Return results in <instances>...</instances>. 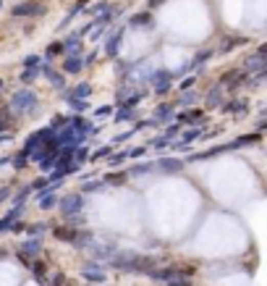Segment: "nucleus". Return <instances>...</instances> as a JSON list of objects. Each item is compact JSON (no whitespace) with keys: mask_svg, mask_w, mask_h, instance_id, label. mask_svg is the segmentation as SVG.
Listing matches in <instances>:
<instances>
[{"mask_svg":"<svg viewBox=\"0 0 267 286\" xmlns=\"http://www.w3.org/2000/svg\"><path fill=\"white\" fill-rule=\"evenodd\" d=\"M11 111H13L16 116H24V113H34V111H39L37 95H34L32 90H18V92H13V97H11Z\"/></svg>","mask_w":267,"mask_h":286,"instance_id":"obj_1","label":"nucleus"},{"mask_svg":"<svg viewBox=\"0 0 267 286\" xmlns=\"http://www.w3.org/2000/svg\"><path fill=\"white\" fill-rule=\"evenodd\" d=\"M58 205H60L63 215H79V213H81V208H84V197H81L79 192H74V194H65Z\"/></svg>","mask_w":267,"mask_h":286,"instance_id":"obj_2","label":"nucleus"},{"mask_svg":"<svg viewBox=\"0 0 267 286\" xmlns=\"http://www.w3.org/2000/svg\"><path fill=\"white\" fill-rule=\"evenodd\" d=\"M259 71H264V48H259L247 63H243V74H259Z\"/></svg>","mask_w":267,"mask_h":286,"instance_id":"obj_3","label":"nucleus"},{"mask_svg":"<svg viewBox=\"0 0 267 286\" xmlns=\"http://www.w3.org/2000/svg\"><path fill=\"white\" fill-rule=\"evenodd\" d=\"M39 252H42V241H39V236H29L24 244H21V257H24V260L39 257Z\"/></svg>","mask_w":267,"mask_h":286,"instance_id":"obj_4","label":"nucleus"},{"mask_svg":"<svg viewBox=\"0 0 267 286\" xmlns=\"http://www.w3.org/2000/svg\"><path fill=\"white\" fill-rule=\"evenodd\" d=\"M69 126H71V129L76 131V134H79L81 139H86L89 134H92V131H97V129H95L92 124H89L86 118H81V116H74V118H69Z\"/></svg>","mask_w":267,"mask_h":286,"instance_id":"obj_5","label":"nucleus"},{"mask_svg":"<svg viewBox=\"0 0 267 286\" xmlns=\"http://www.w3.org/2000/svg\"><path fill=\"white\" fill-rule=\"evenodd\" d=\"M170 79H173L170 71H158V74H152V87H154V92H158V95L168 92V90H170Z\"/></svg>","mask_w":267,"mask_h":286,"instance_id":"obj_6","label":"nucleus"},{"mask_svg":"<svg viewBox=\"0 0 267 286\" xmlns=\"http://www.w3.org/2000/svg\"><path fill=\"white\" fill-rule=\"evenodd\" d=\"M76 234H79V229H74V226H55V229H53V236H55L58 241H69V244H74Z\"/></svg>","mask_w":267,"mask_h":286,"instance_id":"obj_7","label":"nucleus"},{"mask_svg":"<svg viewBox=\"0 0 267 286\" xmlns=\"http://www.w3.org/2000/svg\"><path fill=\"white\" fill-rule=\"evenodd\" d=\"M13 18H21V16H34V13H44V8L42 6H37V3H24V6H13Z\"/></svg>","mask_w":267,"mask_h":286,"instance_id":"obj_8","label":"nucleus"},{"mask_svg":"<svg viewBox=\"0 0 267 286\" xmlns=\"http://www.w3.org/2000/svg\"><path fill=\"white\" fill-rule=\"evenodd\" d=\"M39 74H48V76H50V84L55 87V90H65V76H63V74H55L50 63H44L42 69H39Z\"/></svg>","mask_w":267,"mask_h":286,"instance_id":"obj_9","label":"nucleus"},{"mask_svg":"<svg viewBox=\"0 0 267 286\" xmlns=\"http://www.w3.org/2000/svg\"><path fill=\"white\" fill-rule=\"evenodd\" d=\"M81 278L92 281V283H102L105 281V271H102V265H86L81 271Z\"/></svg>","mask_w":267,"mask_h":286,"instance_id":"obj_10","label":"nucleus"},{"mask_svg":"<svg viewBox=\"0 0 267 286\" xmlns=\"http://www.w3.org/2000/svg\"><path fill=\"white\" fill-rule=\"evenodd\" d=\"M152 166H158V168L165 171V173H175V171L184 168V160H178V158H160L158 163H152Z\"/></svg>","mask_w":267,"mask_h":286,"instance_id":"obj_11","label":"nucleus"},{"mask_svg":"<svg viewBox=\"0 0 267 286\" xmlns=\"http://www.w3.org/2000/svg\"><path fill=\"white\" fill-rule=\"evenodd\" d=\"M173 118V108L170 105H158L154 108V116L149 118V126H160V121H168Z\"/></svg>","mask_w":267,"mask_h":286,"instance_id":"obj_12","label":"nucleus"},{"mask_svg":"<svg viewBox=\"0 0 267 286\" xmlns=\"http://www.w3.org/2000/svg\"><path fill=\"white\" fill-rule=\"evenodd\" d=\"M81 69H84V58L81 55H69L63 60V71L65 74H79Z\"/></svg>","mask_w":267,"mask_h":286,"instance_id":"obj_13","label":"nucleus"},{"mask_svg":"<svg viewBox=\"0 0 267 286\" xmlns=\"http://www.w3.org/2000/svg\"><path fill=\"white\" fill-rule=\"evenodd\" d=\"M247 37H222V42H220V53H231L233 48H238V45H247Z\"/></svg>","mask_w":267,"mask_h":286,"instance_id":"obj_14","label":"nucleus"},{"mask_svg":"<svg viewBox=\"0 0 267 286\" xmlns=\"http://www.w3.org/2000/svg\"><path fill=\"white\" fill-rule=\"evenodd\" d=\"M205 113L202 111H184V113H178L175 124H196V121H202Z\"/></svg>","mask_w":267,"mask_h":286,"instance_id":"obj_15","label":"nucleus"},{"mask_svg":"<svg viewBox=\"0 0 267 286\" xmlns=\"http://www.w3.org/2000/svg\"><path fill=\"white\" fill-rule=\"evenodd\" d=\"M29 271H32V276H34L37 281H44V273H48V265H44L42 260H37V257H34V260L29 262Z\"/></svg>","mask_w":267,"mask_h":286,"instance_id":"obj_16","label":"nucleus"},{"mask_svg":"<svg viewBox=\"0 0 267 286\" xmlns=\"http://www.w3.org/2000/svg\"><path fill=\"white\" fill-rule=\"evenodd\" d=\"M220 111L222 113H241V111H247V100H231L226 105H220Z\"/></svg>","mask_w":267,"mask_h":286,"instance_id":"obj_17","label":"nucleus"},{"mask_svg":"<svg viewBox=\"0 0 267 286\" xmlns=\"http://www.w3.org/2000/svg\"><path fill=\"white\" fill-rule=\"evenodd\" d=\"M65 95H71V97H79V100H86L89 95H92V84H76L74 90H69Z\"/></svg>","mask_w":267,"mask_h":286,"instance_id":"obj_18","label":"nucleus"},{"mask_svg":"<svg viewBox=\"0 0 267 286\" xmlns=\"http://www.w3.org/2000/svg\"><path fill=\"white\" fill-rule=\"evenodd\" d=\"M154 21H152V16L149 13H134L131 16V27H152Z\"/></svg>","mask_w":267,"mask_h":286,"instance_id":"obj_19","label":"nucleus"},{"mask_svg":"<svg viewBox=\"0 0 267 286\" xmlns=\"http://www.w3.org/2000/svg\"><path fill=\"white\" fill-rule=\"evenodd\" d=\"M254 142H262V134H249V137H238L236 142H231L233 145V150H238V147H247V145H254Z\"/></svg>","mask_w":267,"mask_h":286,"instance_id":"obj_20","label":"nucleus"},{"mask_svg":"<svg viewBox=\"0 0 267 286\" xmlns=\"http://www.w3.org/2000/svg\"><path fill=\"white\" fill-rule=\"evenodd\" d=\"M118 42H121V32H116L113 37L107 39V45H105V53H107L110 58H116V53H118Z\"/></svg>","mask_w":267,"mask_h":286,"instance_id":"obj_21","label":"nucleus"},{"mask_svg":"<svg viewBox=\"0 0 267 286\" xmlns=\"http://www.w3.org/2000/svg\"><path fill=\"white\" fill-rule=\"evenodd\" d=\"M222 90H226L222 84L212 87V90L207 92V103H210V105H220V100H222Z\"/></svg>","mask_w":267,"mask_h":286,"instance_id":"obj_22","label":"nucleus"},{"mask_svg":"<svg viewBox=\"0 0 267 286\" xmlns=\"http://www.w3.org/2000/svg\"><path fill=\"white\" fill-rule=\"evenodd\" d=\"M102 181H105V184H113V187H121V184L126 181V173H123V171H121V173H118V171H113V173H107Z\"/></svg>","mask_w":267,"mask_h":286,"instance_id":"obj_23","label":"nucleus"},{"mask_svg":"<svg viewBox=\"0 0 267 286\" xmlns=\"http://www.w3.org/2000/svg\"><path fill=\"white\" fill-rule=\"evenodd\" d=\"M29 192H32V184H24V187L18 189V194L13 197V205H24V200L29 197Z\"/></svg>","mask_w":267,"mask_h":286,"instance_id":"obj_24","label":"nucleus"},{"mask_svg":"<svg viewBox=\"0 0 267 286\" xmlns=\"http://www.w3.org/2000/svg\"><path fill=\"white\" fill-rule=\"evenodd\" d=\"M65 100H69V105L74 108V111H79V113L89 108V103H86V100H79V97H71V95H65Z\"/></svg>","mask_w":267,"mask_h":286,"instance_id":"obj_25","label":"nucleus"},{"mask_svg":"<svg viewBox=\"0 0 267 286\" xmlns=\"http://www.w3.org/2000/svg\"><path fill=\"white\" fill-rule=\"evenodd\" d=\"M65 126H69V118H65V116H53V121H50V129L53 131H60V129H65Z\"/></svg>","mask_w":267,"mask_h":286,"instance_id":"obj_26","label":"nucleus"},{"mask_svg":"<svg viewBox=\"0 0 267 286\" xmlns=\"http://www.w3.org/2000/svg\"><path fill=\"white\" fill-rule=\"evenodd\" d=\"M63 53V42H53V45H48V50H44V58H55V55H60Z\"/></svg>","mask_w":267,"mask_h":286,"instance_id":"obj_27","label":"nucleus"},{"mask_svg":"<svg viewBox=\"0 0 267 286\" xmlns=\"http://www.w3.org/2000/svg\"><path fill=\"white\" fill-rule=\"evenodd\" d=\"M110 155H113V145H107V147H102V150H95L89 158H92V160H100V158H110Z\"/></svg>","mask_w":267,"mask_h":286,"instance_id":"obj_28","label":"nucleus"},{"mask_svg":"<svg viewBox=\"0 0 267 286\" xmlns=\"http://www.w3.org/2000/svg\"><path fill=\"white\" fill-rule=\"evenodd\" d=\"M53 205H58V197H53V194H48V197H39V208H42V210H50Z\"/></svg>","mask_w":267,"mask_h":286,"instance_id":"obj_29","label":"nucleus"},{"mask_svg":"<svg viewBox=\"0 0 267 286\" xmlns=\"http://www.w3.org/2000/svg\"><path fill=\"white\" fill-rule=\"evenodd\" d=\"M37 76H39V69H27L24 74H21V81H24V84H32Z\"/></svg>","mask_w":267,"mask_h":286,"instance_id":"obj_30","label":"nucleus"},{"mask_svg":"<svg viewBox=\"0 0 267 286\" xmlns=\"http://www.w3.org/2000/svg\"><path fill=\"white\" fill-rule=\"evenodd\" d=\"M27 163H29V158L24 155V152H18V155L13 158V168H16V171H21V168H27Z\"/></svg>","mask_w":267,"mask_h":286,"instance_id":"obj_31","label":"nucleus"},{"mask_svg":"<svg viewBox=\"0 0 267 286\" xmlns=\"http://www.w3.org/2000/svg\"><path fill=\"white\" fill-rule=\"evenodd\" d=\"M39 60H42L39 55H27L24 58V69H39Z\"/></svg>","mask_w":267,"mask_h":286,"instance_id":"obj_32","label":"nucleus"},{"mask_svg":"<svg viewBox=\"0 0 267 286\" xmlns=\"http://www.w3.org/2000/svg\"><path fill=\"white\" fill-rule=\"evenodd\" d=\"M128 118H134V111L131 108H121V111L116 113V121L121 124V121H128Z\"/></svg>","mask_w":267,"mask_h":286,"instance_id":"obj_33","label":"nucleus"},{"mask_svg":"<svg viewBox=\"0 0 267 286\" xmlns=\"http://www.w3.org/2000/svg\"><path fill=\"white\" fill-rule=\"evenodd\" d=\"M149 145H152V147H158V150H165V147L170 145V139H168V137L163 134V137H154V139H152Z\"/></svg>","mask_w":267,"mask_h":286,"instance_id":"obj_34","label":"nucleus"},{"mask_svg":"<svg viewBox=\"0 0 267 286\" xmlns=\"http://www.w3.org/2000/svg\"><path fill=\"white\" fill-rule=\"evenodd\" d=\"M126 158H128V155H126V152H116V155H110V158H107V163H110V166H113V168H116V166H121V163H123Z\"/></svg>","mask_w":267,"mask_h":286,"instance_id":"obj_35","label":"nucleus"},{"mask_svg":"<svg viewBox=\"0 0 267 286\" xmlns=\"http://www.w3.org/2000/svg\"><path fill=\"white\" fill-rule=\"evenodd\" d=\"M44 229H48L44 223H32V226H27V234H29V236H39Z\"/></svg>","mask_w":267,"mask_h":286,"instance_id":"obj_36","label":"nucleus"},{"mask_svg":"<svg viewBox=\"0 0 267 286\" xmlns=\"http://www.w3.org/2000/svg\"><path fill=\"white\" fill-rule=\"evenodd\" d=\"M105 187V181L100 179V181H86L84 184V192H97V189H102Z\"/></svg>","mask_w":267,"mask_h":286,"instance_id":"obj_37","label":"nucleus"},{"mask_svg":"<svg viewBox=\"0 0 267 286\" xmlns=\"http://www.w3.org/2000/svg\"><path fill=\"white\" fill-rule=\"evenodd\" d=\"M113 255H116V250H95V257L97 260H110Z\"/></svg>","mask_w":267,"mask_h":286,"instance_id":"obj_38","label":"nucleus"},{"mask_svg":"<svg viewBox=\"0 0 267 286\" xmlns=\"http://www.w3.org/2000/svg\"><path fill=\"white\" fill-rule=\"evenodd\" d=\"M210 55H212V53H210V50H205V53H199V55H196V58H194V63H191V66H202V63H205V60H207V58H210ZM191 66H189V69H191Z\"/></svg>","mask_w":267,"mask_h":286,"instance_id":"obj_39","label":"nucleus"},{"mask_svg":"<svg viewBox=\"0 0 267 286\" xmlns=\"http://www.w3.org/2000/svg\"><path fill=\"white\" fill-rule=\"evenodd\" d=\"M168 286H191V281H189L186 276H181V278H173V281H168Z\"/></svg>","mask_w":267,"mask_h":286,"instance_id":"obj_40","label":"nucleus"},{"mask_svg":"<svg viewBox=\"0 0 267 286\" xmlns=\"http://www.w3.org/2000/svg\"><path fill=\"white\" fill-rule=\"evenodd\" d=\"M11 223H13V221H11L8 215H3V218H0V234H3V231H11Z\"/></svg>","mask_w":267,"mask_h":286,"instance_id":"obj_41","label":"nucleus"},{"mask_svg":"<svg viewBox=\"0 0 267 286\" xmlns=\"http://www.w3.org/2000/svg\"><path fill=\"white\" fill-rule=\"evenodd\" d=\"M110 113H113V108H110V105L97 108V111H95V116H97V118H105V116H110Z\"/></svg>","mask_w":267,"mask_h":286,"instance_id":"obj_42","label":"nucleus"},{"mask_svg":"<svg viewBox=\"0 0 267 286\" xmlns=\"http://www.w3.org/2000/svg\"><path fill=\"white\" fill-rule=\"evenodd\" d=\"M149 171H152V166H149V163H144V166H137V168H131V173H134V176H139V173H149Z\"/></svg>","mask_w":267,"mask_h":286,"instance_id":"obj_43","label":"nucleus"},{"mask_svg":"<svg viewBox=\"0 0 267 286\" xmlns=\"http://www.w3.org/2000/svg\"><path fill=\"white\" fill-rule=\"evenodd\" d=\"M178 129H181V124H170V126H168V131H165V137H168V139H170V137H175V134H178Z\"/></svg>","mask_w":267,"mask_h":286,"instance_id":"obj_44","label":"nucleus"},{"mask_svg":"<svg viewBox=\"0 0 267 286\" xmlns=\"http://www.w3.org/2000/svg\"><path fill=\"white\" fill-rule=\"evenodd\" d=\"M194 100H196V92H186V95L181 97V103H184V105H191Z\"/></svg>","mask_w":267,"mask_h":286,"instance_id":"obj_45","label":"nucleus"},{"mask_svg":"<svg viewBox=\"0 0 267 286\" xmlns=\"http://www.w3.org/2000/svg\"><path fill=\"white\" fill-rule=\"evenodd\" d=\"M63 283H65V276H63V273H55V276H53V283H50V286H63Z\"/></svg>","mask_w":267,"mask_h":286,"instance_id":"obj_46","label":"nucleus"},{"mask_svg":"<svg viewBox=\"0 0 267 286\" xmlns=\"http://www.w3.org/2000/svg\"><path fill=\"white\" fill-rule=\"evenodd\" d=\"M126 155H131V158H142V155H144V147H134L131 152H126Z\"/></svg>","mask_w":267,"mask_h":286,"instance_id":"obj_47","label":"nucleus"},{"mask_svg":"<svg viewBox=\"0 0 267 286\" xmlns=\"http://www.w3.org/2000/svg\"><path fill=\"white\" fill-rule=\"evenodd\" d=\"M194 81H196L194 76H189V79H184V81H181V92H184V90H191V84H194Z\"/></svg>","mask_w":267,"mask_h":286,"instance_id":"obj_48","label":"nucleus"},{"mask_svg":"<svg viewBox=\"0 0 267 286\" xmlns=\"http://www.w3.org/2000/svg\"><path fill=\"white\" fill-rule=\"evenodd\" d=\"M24 229H27V226H24V223H21V221H13V223H11V231H13V234H18V231H24Z\"/></svg>","mask_w":267,"mask_h":286,"instance_id":"obj_49","label":"nucleus"},{"mask_svg":"<svg viewBox=\"0 0 267 286\" xmlns=\"http://www.w3.org/2000/svg\"><path fill=\"white\" fill-rule=\"evenodd\" d=\"M86 3H89V0H79V3L74 6V11H71V16H74V13H79L81 8H86Z\"/></svg>","mask_w":267,"mask_h":286,"instance_id":"obj_50","label":"nucleus"},{"mask_svg":"<svg viewBox=\"0 0 267 286\" xmlns=\"http://www.w3.org/2000/svg\"><path fill=\"white\" fill-rule=\"evenodd\" d=\"M8 194H11V189H8V187H3V189H0V202H3Z\"/></svg>","mask_w":267,"mask_h":286,"instance_id":"obj_51","label":"nucleus"},{"mask_svg":"<svg viewBox=\"0 0 267 286\" xmlns=\"http://www.w3.org/2000/svg\"><path fill=\"white\" fill-rule=\"evenodd\" d=\"M160 3H165V0H149V6H152V8H158Z\"/></svg>","mask_w":267,"mask_h":286,"instance_id":"obj_52","label":"nucleus"},{"mask_svg":"<svg viewBox=\"0 0 267 286\" xmlns=\"http://www.w3.org/2000/svg\"><path fill=\"white\" fill-rule=\"evenodd\" d=\"M11 139V134H0V142H8Z\"/></svg>","mask_w":267,"mask_h":286,"instance_id":"obj_53","label":"nucleus"},{"mask_svg":"<svg viewBox=\"0 0 267 286\" xmlns=\"http://www.w3.org/2000/svg\"><path fill=\"white\" fill-rule=\"evenodd\" d=\"M0 257H6V247H0Z\"/></svg>","mask_w":267,"mask_h":286,"instance_id":"obj_54","label":"nucleus"},{"mask_svg":"<svg viewBox=\"0 0 267 286\" xmlns=\"http://www.w3.org/2000/svg\"><path fill=\"white\" fill-rule=\"evenodd\" d=\"M0 90H3V79H0Z\"/></svg>","mask_w":267,"mask_h":286,"instance_id":"obj_55","label":"nucleus"},{"mask_svg":"<svg viewBox=\"0 0 267 286\" xmlns=\"http://www.w3.org/2000/svg\"><path fill=\"white\" fill-rule=\"evenodd\" d=\"M0 6H3V3H0Z\"/></svg>","mask_w":267,"mask_h":286,"instance_id":"obj_56","label":"nucleus"}]
</instances>
